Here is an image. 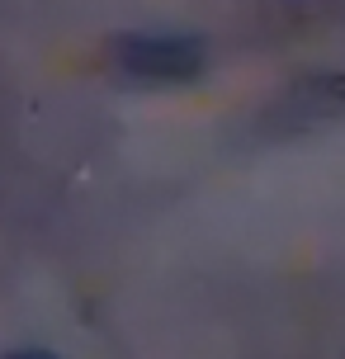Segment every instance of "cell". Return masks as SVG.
Segmentation results:
<instances>
[{"instance_id":"obj_1","label":"cell","mask_w":345,"mask_h":359,"mask_svg":"<svg viewBox=\"0 0 345 359\" xmlns=\"http://www.w3.org/2000/svg\"><path fill=\"white\" fill-rule=\"evenodd\" d=\"M114 67L133 81L151 86H184L208 72V48L203 38L189 34H123L114 38Z\"/></svg>"},{"instance_id":"obj_2","label":"cell","mask_w":345,"mask_h":359,"mask_svg":"<svg viewBox=\"0 0 345 359\" xmlns=\"http://www.w3.org/2000/svg\"><path fill=\"white\" fill-rule=\"evenodd\" d=\"M10 359H57V355H53V350H15Z\"/></svg>"}]
</instances>
